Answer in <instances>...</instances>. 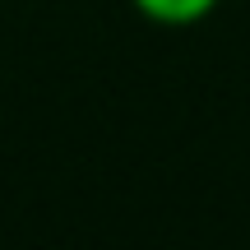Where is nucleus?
Listing matches in <instances>:
<instances>
[{"label": "nucleus", "mask_w": 250, "mask_h": 250, "mask_svg": "<svg viewBox=\"0 0 250 250\" xmlns=\"http://www.w3.org/2000/svg\"><path fill=\"white\" fill-rule=\"evenodd\" d=\"M130 5H134L139 19H148V23H158V28H195V23H204L223 0H130Z\"/></svg>", "instance_id": "1"}]
</instances>
